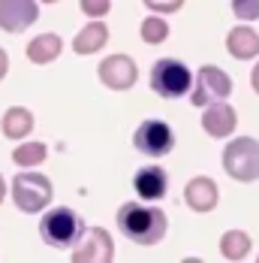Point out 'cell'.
<instances>
[{"instance_id":"6da1fadb","label":"cell","mask_w":259,"mask_h":263,"mask_svg":"<svg viewBox=\"0 0 259 263\" xmlns=\"http://www.w3.org/2000/svg\"><path fill=\"white\" fill-rule=\"evenodd\" d=\"M118 227L136 245H154L166 236V215L160 209H151V206L124 203L118 209Z\"/></svg>"},{"instance_id":"7a4b0ae2","label":"cell","mask_w":259,"mask_h":263,"mask_svg":"<svg viewBox=\"0 0 259 263\" xmlns=\"http://www.w3.org/2000/svg\"><path fill=\"white\" fill-rule=\"evenodd\" d=\"M39 233H42V242L52 245V248H70L76 245L81 233H84V224L76 212L70 209H52L46 212V218L39 221Z\"/></svg>"},{"instance_id":"3957f363","label":"cell","mask_w":259,"mask_h":263,"mask_svg":"<svg viewBox=\"0 0 259 263\" xmlns=\"http://www.w3.org/2000/svg\"><path fill=\"white\" fill-rule=\"evenodd\" d=\"M223 166L238 182H256L259 179V142L250 136H238L223 152Z\"/></svg>"},{"instance_id":"277c9868","label":"cell","mask_w":259,"mask_h":263,"mask_svg":"<svg viewBox=\"0 0 259 263\" xmlns=\"http://www.w3.org/2000/svg\"><path fill=\"white\" fill-rule=\"evenodd\" d=\"M12 200L27 215L42 212L52 203V182L39 173H18L12 179Z\"/></svg>"},{"instance_id":"5b68a950","label":"cell","mask_w":259,"mask_h":263,"mask_svg":"<svg viewBox=\"0 0 259 263\" xmlns=\"http://www.w3.org/2000/svg\"><path fill=\"white\" fill-rule=\"evenodd\" d=\"M151 88L166 100H178L190 91V70L175 58H160L151 70Z\"/></svg>"},{"instance_id":"8992f818","label":"cell","mask_w":259,"mask_h":263,"mask_svg":"<svg viewBox=\"0 0 259 263\" xmlns=\"http://www.w3.org/2000/svg\"><path fill=\"white\" fill-rule=\"evenodd\" d=\"M133 145L148 158H163L172 152L175 136L169 130V124H163V121H145V124H139V130L133 136Z\"/></svg>"},{"instance_id":"52a82bcc","label":"cell","mask_w":259,"mask_h":263,"mask_svg":"<svg viewBox=\"0 0 259 263\" xmlns=\"http://www.w3.org/2000/svg\"><path fill=\"white\" fill-rule=\"evenodd\" d=\"M232 91V79L217 70V67H202L199 76H196V91H193V106H208L214 100H226Z\"/></svg>"},{"instance_id":"ba28073f","label":"cell","mask_w":259,"mask_h":263,"mask_svg":"<svg viewBox=\"0 0 259 263\" xmlns=\"http://www.w3.org/2000/svg\"><path fill=\"white\" fill-rule=\"evenodd\" d=\"M39 18L36 0H0V27L9 33H21Z\"/></svg>"},{"instance_id":"9c48e42d","label":"cell","mask_w":259,"mask_h":263,"mask_svg":"<svg viewBox=\"0 0 259 263\" xmlns=\"http://www.w3.org/2000/svg\"><path fill=\"white\" fill-rule=\"evenodd\" d=\"M112 254H115V245H112V236L105 233L103 227H94V230H88L84 239L76 245V251H73V260L76 263H91V260H112Z\"/></svg>"},{"instance_id":"30bf717a","label":"cell","mask_w":259,"mask_h":263,"mask_svg":"<svg viewBox=\"0 0 259 263\" xmlns=\"http://www.w3.org/2000/svg\"><path fill=\"white\" fill-rule=\"evenodd\" d=\"M100 79L112 91H127L130 85L136 82V64L130 61L127 54H112V58H105L100 64Z\"/></svg>"},{"instance_id":"8fae6325","label":"cell","mask_w":259,"mask_h":263,"mask_svg":"<svg viewBox=\"0 0 259 263\" xmlns=\"http://www.w3.org/2000/svg\"><path fill=\"white\" fill-rule=\"evenodd\" d=\"M202 127H205L214 139H217V136H229V133L235 130V109L226 106L223 100L208 103L205 112H202Z\"/></svg>"},{"instance_id":"7c38bea8","label":"cell","mask_w":259,"mask_h":263,"mask_svg":"<svg viewBox=\"0 0 259 263\" xmlns=\"http://www.w3.org/2000/svg\"><path fill=\"white\" fill-rule=\"evenodd\" d=\"M133 187H136V194L142 200H160L169 191V179H166V173L160 166H142L136 173V179H133Z\"/></svg>"},{"instance_id":"4fadbf2b","label":"cell","mask_w":259,"mask_h":263,"mask_svg":"<svg viewBox=\"0 0 259 263\" xmlns=\"http://www.w3.org/2000/svg\"><path fill=\"white\" fill-rule=\"evenodd\" d=\"M184 200H187V206L196 212H211L217 206V184L205 179V176H199V179H193V182L184 187Z\"/></svg>"},{"instance_id":"5bb4252c","label":"cell","mask_w":259,"mask_h":263,"mask_svg":"<svg viewBox=\"0 0 259 263\" xmlns=\"http://www.w3.org/2000/svg\"><path fill=\"white\" fill-rule=\"evenodd\" d=\"M226 46H229V54H232V58H238V61H250V58L259 54V33L253 30V27H232Z\"/></svg>"},{"instance_id":"9a60e30c","label":"cell","mask_w":259,"mask_h":263,"mask_svg":"<svg viewBox=\"0 0 259 263\" xmlns=\"http://www.w3.org/2000/svg\"><path fill=\"white\" fill-rule=\"evenodd\" d=\"M0 130H3L6 139H21V136H27V133L33 130V115L27 112L25 106H12V109L3 112Z\"/></svg>"},{"instance_id":"2e32d148","label":"cell","mask_w":259,"mask_h":263,"mask_svg":"<svg viewBox=\"0 0 259 263\" xmlns=\"http://www.w3.org/2000/svg\"><path fill=\"white\" fill-rule=\"evenodd\" d=\"M60 49H63V43H60L57 33H39L36 40L27 43V58L42 67V64H52L54 58L60 54Z\"/></svg>"},{"instance_id":"e0dca14e","label":"cell","mask_w":259,"mask_h":263,"mask_svg":"<svg viewBox=\"0 0 259 263\" xmlns=\"http://www.w3.org/2000/svg\"><path fill=\"white\" fill-rule=\"evenodd\" d=\"M105 40H109V27L103 22H91L88 27L78 30V36L73 40V49L78 54H94L105 46Z\"/></svg>"},{"instance_id":"ac0fdd59","label":"cell","mask_w":259,"mask_h":263,"mask_svg":"<svg viewBox=\"0 0 259 263\" xmlns=\"http://www.w3.org/2000/svg\"><path fill=\"white\" fill-rule=\"evenodd\" d=\"M220 251H223V257L226 260H241V257H247V251H250V236L244 233V230H229L223 242H220Z\"/></svg>"},{"instance_id":"d6986e66","label":"cell","mask_w":259,"mask_h":263,"mask_svg":"<svg viewBox=\"0 0 259 263\" xmlns=\"http://www.w3.org/2000/svg\"><path fill=\"white\" fill-rule=\"evenodd\" d=\"M49 155V148L42 145V142H21L15 152H12V160L18 163V166H36V163H42Z\"/></svg>"},{"instance_id":"ffe728a7","label":"cell","mask_w":259,"mask_h":263,"mask_svg":"<svg viewBox=\"0 0 259 263\" xmlns=\"http://www.w3.org/2000/svg\"><path fill=\"white\" fill-rule=\"evenodd\" d=\"M166 36H169V25H166L163 18L151 15V18H145V22H142V40H145V43L157 46V43H163Z\"/></svg>"},{"instance_id":"44dd1931","label":"cell","mask_w":259,"mask_h":263,"mask_svg":"<svg viewBox=\"0 0 259 263\" xmlns=\"http://www.w3.org/2000/svg\"><path fill=\"white\" fill-rule=\"evenodd\" d=\"M232 12L244 22L259 18V0H232Z\"/></svg>"},{"instance_id":"7402d4cb","label":"cell","mask_w":259,"mask_h":263,"mask_svg":"<svg viewBox=\"0 0 259 263\" xmlns=\"http://www.w3.org/2000/svg\"><path fill=\"white\" fill-rule=\"evenodd\" d=\"M109 6H112V0H81V12H84V15H91V18L105 15V12H109Z\"/></svg>"},{"instance_id":"603a6c76","label":"cell","mask_w":259,"mask_h":263,"mask_svg":"<svg viewBox=\"0 0 259 263\" xmlns=\"http://www.w3.org/2000/svg\"><path fill=\"white\" fill-rule=\"evenodd\" d=\"M148 3V9H154V12H175V9H181L184 0H145Z\"/></svg>"},{"instance_id":"cb8c5ba5","label":"cell","mask_w":259,"mask_h":263,"mask_svg":"<svg viewBox=\"0 0 259 263\" xmlns=\"http://www.w3.org/2000/svg\"><path fill=\"white\" fill-rule=\"evenodd\" d=\"M6 70H9V58H6V52L0 49V79L6 76Z\"/></svg>"},{"instance_id":"d4e9b609","label":"cell","mask_w":259,"mask_h":263,"mask_svg":"<svg viewBox=\"0 0 259 263\" xmlns=\"http://www.w3.org/2000/svg\"><path fill=\"white\" fill-rule=\"evenodd\" d=\"M250 82H253V91L259 94V64L253 67V76H250Z\"/></svg>"},{"instance_id":"484cf974","label":"cell","mask_w":259,"mask_h":263,"mask_svg":"<svg viewBox=\"0 0 259 263\" xmlns=\"http://www.w3.org/2000/svg\"><path fill=\"white\" fill-rule=\"evenodd\" d=\"M3 197H6V182H3V176H0V203H3Z\"/></svg>"},{"instance_id":"4316f807","label":"cell","mask_w":259,"mask_h":263,"mask_svg":"<svg viewBox=\"0 0 259 263\" xmlns=\"http://www.w3.org/2000/svg\"><path fill=\"white\" fill-rule=\"evenodd\" d=\"M42 3H57V0H42Z\"/></svg>"}]
</instances>
